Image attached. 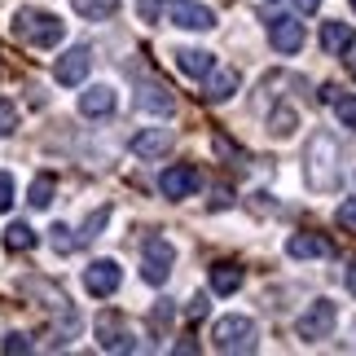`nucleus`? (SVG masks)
I'll list each match as a JSON object with an SVG mask.
<instances>
[{
	"label": "nucleus",
	"instance_id": "9b49d317",
	"mask_svg": "<svg viewBox=\"0 0 356 356\" xmlns=\"http://www.w3.org/2000/svg\"><path fill=\"white\" fill-rule=\"evenodd\" d=\"M268 44L277 53H299L304 49V22L299 18H273L268 22Z\"/></svg>",
	"mask_w": 356,
	"mask_h": 356
},
{
	"label": "nucleus",
	"instance_id": "4468645a",
	"mask_svg": "<svg viewBox=\"0 0 356 356\" xmlns=\"http://www.w3.org/2000/svg\"><path fill=\"white\" fill-rule=\"evenodd\" d=\"M136 111H145V115H159V119H168V115L176 111V97H172V88L145 84L141 92H136Z\"/></svg>",
	"mask_w": 356,
	"mask_h": 356
},
{
	"label": "nucleus",
	"instance_id": "473e14b6",
	"mask_svg": "<svg viewBox=\"0 0 356 356\" xmlns=\"http://www.w3.org/2000/svg\"><path fill=\"white\" fill-rule=\"evenodd\" d=\"M176 352H181V356H194L198 343H194V339H181V343H176Z\"/></svg>",
	"mask_w": 356,
	"mask_h": 356
},
{
	"label": "nucleus",
	"instance_id": "1a4fd4ad",
	"mask_svg": "<svg viewBox=\"0 0 356 356\" xmlns=\"http://www.w3.org/2000/svg\"><path fill=\"white\" fill-rule=\"evenodd\" d=\"M97 343H102V352H136V339L119 312H102L97 317Z\"/></svg>",
	"mask_w": 356,
	"mask_h": 356
},
{
	"label": "nucleus",
	"instance_id": "aec40b11",
	"mask_svg": "<svg viewBox=\"0 0 356 356\" xmlns=\"http://www.w3.org/2000/svg\"><path fill=\"white\" fill-rule=\"evenodd\" d=\"M71 5H75L79 18H92V22H97V18H111V13L119 9V0H71Z\"/></svg>",
	"mask_w": 356,
	"mask_h": 356
},
{
	"label": "nucleus",
	"instance_id": "cd10ccee",
	"mask_svg": "<svg viewBox=\"0 0 356 356\" xmlns=\"http://www.w3.org/2000/svg\"><path fill=\"white\" fill-rule=\"evenodd\" d=\"M13 128H18V106H13V102H0V136H9Z\"/></svg>",
	"mask_w": 356,
	"mask_h": 356
},
{
	"label": "nucleus",
	"instance_id": "b1692460",
	"mask_svg": "<svg viewBox=\"0 0 356 356\" xmlns=\"http://www.w3.org/2000/svg\"><path fill=\"white\" fill-rule=\"evenodd\" d=\"M106 225H111V207H97V211H92L88 220H84V234H79V238H84V242L102 238V229H106Z\"/></svg>",
	"mask_w": 356,
	"mask_h": 356
},
{
	"label": "nucleus",
	"instance_id": "2eb2a0df",
	"mask_svg": "<svg viewBox=\"0 0 356 356\" xmlns=\"http://www.w3.org/2000/svg\"><path fill=\"white\" fill-rule=\"evenodd\" d=\"M176 66H181V75H189V79H207L211 66H216V53H207V49H181V53H176Z\"/></svg>",
	"mask_w": 356,
	"mask_h": 356
},
{
	"label": "nucleus",
	"instance_id": "f03ea898",
	"mask_svg": "<svg viewBox=\"0 0 356 356\" xmlns=\"http://www.w3.org/2000/svg\"><path fill=\"white\" fill-rule=\"evenodd\" d=\"M13 35L22 44H35V49H58L66 40V22L44 9H18L13 13Z\"/></svg>",
	"mask_w": 356,
	"mask_h": 356
},
{
	"label": "nucleus",
	"instance_id": "a878e982",
	"mask_svg": "<svg viewBox=\"0 0 356 356\" xmlns=\"http://www.w3.org/2000/svg\"><path fill=\"white\" fill-rule=\"evenodd\" d=\"M49 242H53V251H75V238H71V229H66V225H53L49 229Z\"/></svg>",
	"mask_w": 356,
	"mask_h": 356
},
{
	"label": "nucleus",
	"instance_id": "c756f323",
	"mask_svg": "<svg viewBox=\"0 0 356 356\" xmlns=\"http://www.w3.org/2000/svg\"><path fill=\"white\" fill-rule=\"evenodd\" d=\"M207 295H194V299H189V304H185V317H194V321H202V317H207Z\"/></svg>",
	"mask_w": 356,
	"mask_h": 356
},
{
	"label": "nucleus",
	"instance_id": "f257e3e1",
	"mask_svg": "<svg viewBox=\"0 0 356 356\" xmlns=\"http://www.w3.org/2000/svg\"><path fill=\"white\" fill-rule=\"evenodd\" d=\"M339 176H343V168H339V136L325 128L312 132L304 145V185L312 194H334Z\"/></svg>",
	"mask_w": 356,
	"mask_h": 356
},
{
	"label": "nucleus",
	"instance_id": "ddd939ff",
	"mask_svg": "<svg viewBox=\"0 0 356 356\" xmlns=\"http://www.w3.org/2000/svg\"><path fill=\"white\" fill-rule=\"evenodd\" d=\"M115 106H119V97H115V88H111V84H92V88L79 92V115H88V119L115 115Z\"/></svg>",
	"mask_w": 356,
	"mask_h": 356
},
{
	"label": "nucleus",
	"instance_id": "6e6552de",
	"mask_svg": "<svg viewBox=\"0 0 356 356\" xmlns=\"http://www.w3.org/2000/svg\"><path fill=\"white\" fill-rule=\"evenodd\" d=\"M198 185H202V176H198V168H189V163H172V168H163V176H159L163 198H172V202L189 198Z\"/></svg>",
	"mask_w": 356,
	"mask_h": 356
},
{
	"label": "nucleus",
	"instance_id": "dca6fc26",
	"mask_svg": "<svg viewBox=\"0 0 356 356\" xmlns=\"http://www.w3.org/2000/svg\"><path fill=\"white\" fill-rule=\"evenodd\" d=\"M238 84H242V75L234 71V66H225V71H216V66H211V75H207V102H229L238 92Z\"/></svg>",
	"mask_w": 356,
	"mask_h": 356
},
{
	"label": "nucleus",
	"instance_id": "5701e85b",
	"mask_svg": "<svg viewBox=\"0 0 356 356\" xmlns=\"http://www.w3.org/2000/svg\"><path fill=\"white\" fill-rule=\"evenodd\" d=\"M295 123H299V115L291 111V106H282V111H273V115H268L273 136H291V132H295Z\"/></svg>",
	"mask_w": 356,
	"mask_h": 356
},
{
	"label": "nucleus",
	"instance_id": "4be33fe9",
	"mask_svg": "<svg viewBox=\"0 0 356 356\" xmlns=\"http://www.w3.org/2000/svg\"><path fill=\"white\" fill-rule=\"evenodd\" d=\"M53 189H58V185H53V176H35V181H31V194H26V202H31L35 211H44L49 202H53Z\"/></svg>",
	"mask_w": 356,
	"mask_h": 356
},
{
	"label": "nucleus",
	"instance_id": "9d476101",
	"mask_svg": "<svg viewBox=\"0 0 356 356\" xmlns=\"http://www.w3.org/2000/svg\"><path fill=\"white\" fill-rule=\"evenodd\" d=\"M168 18L181 26V31H211V26H216V13L207 5H198V0H172Z\"/></svg>",
	"mask_w": 356,
	"mask_h": 356
},
{
	"label": "nucleus",
	"instance_id": "2f4dec72",
	"mask_svg": "<svg viewBox=\"0 0 356 356\" xmlns=\"http://www.w3.org/2000/svg\"><path fill=\"white\" fill-rule=\"evenodd\" d=\"M136 13H141L145 22H154L159 18V0H136Z\"/></svg>",
	"mask_w": 356,
	"mask_h": 356
},
{
	"label": "nucleus",
	"instance_id": "0eeeda50",
	"mask_svg": "<svg viewBox=\"0 0 356 356\" xmlns=\"http://www.w3.org/2000/svg\"><path fill=\"white\" fill-rule=\"evenodd\" d=\"M88 71H92V49H88V44H75V49H66L62 58H58V66H53V79H58V84H66V88H75V84H84Z\"/></svg>",
	"mask_w": 356,
	"mask_h": 356
},
{
	"label": "nucleus",
	"instance_id": "f8f14e48",
	"mask_svg": "<svg viewBox=\"0 0 356 356\" xmlns=\"http://www.w3.org/2000/svg\"><path fill=\"white\" fill-rule=\"evenodd\" d=\"M128 149H132L136 159H163V154L172 149V132H168V128H141V132L128 141Z\"/></svg>",
	"mask_w": 356,
	"mask_h": 356
},
{
	"label": "nucleus",
	"instance_id": "7ed1b4c3",
	"mask_svg": "<svg viewBox=\"0 0 356 356\" xmlns=\"http://www.w3.org/2000/svg\"><path fill=\"white\" fill-rule=\"evenodd\" d=\"M259 334H255V321L251 317H220L211 325V348L216 352H255Z\"/></svg>",
	"mask_w": 356,
	"mask_h": 356
},
{
	"label": "nucleus",
	"instance_id": "423d86ee",
	"mask_svg": "<svg viewBox=\"0 0 356 356\" xmlns=\"http://www.w3.org/2000/svg\"><path fill=\"white\" fill-rule=\"evenodd\" d=\"M119 282H123V268L115 264V259H92V264L84 268V291L92 299H111L119 291Z\"/></svg>",
	"mask_w": 356,
	"mask_h": 356
},
{
	"label": "nucleus",
	"instance_id": "f704fd0d",
	"mask_svg": "<svg viewBox=\"0 0 356 356\" xmlns=\"http://www.w3.org/2000/svg\"><path fill=\"white\" fill-rule=\"evenodd\" d=\"M348 291H352V295H356V264H352V268H348Z\"/></svg>",
	"mask_w": 356,
	"mask_h": 356
},
{
	"label": "nucleus",
	"instance_id": "a211bd4d",
	"mask_svg": "<svg viewBox=\"0 0 356 356\" xmlns=\"http://www.w3.org/2000/svg\"><path fill=\"white\" fill-rule=\"evenodd\" d=\"M352 40H356V35H352L348 22H325V26H321V49L330 53V58H343V53L352 49Z\"/></svg>",
	"mask_w": 356,
	"mask_h": 356
},
{
	"label": "nucleus",
	"instance_id": "6ab92c4d",
	"mask_svg": "<svg viewBox=\"0 0 356 356\" xmlns=\"http://www.w3.org/2000/svg\"><path fill=\"white\" fill-rule=\"evenodd\" d=\"M242 286V268L229 264V259H220V264H211V291L216 295H234Z\"/></svg>",
	"mask_w": 356,
	"mask_h": 356
},
{
	"label": "nucleus",
	"instance_id": "c85d7f7f",
	"mask_svg": "<svg viewBox=\"0 0 356 356\" xmlns=\"http://www.w3.org/2000/svg\"><path fill=\"white\" fill-rule=\"evenodd\" d=\"M339 225H343L348 234H356V198H348V202H339Z\"/></svg>",
	"mask_w": 356,
	"mask_h": 356
},
{
	"label": "nucleus",
	"instance_id": "7c9ffc66",
	"mask_svg": "<svg viewBox=\"0 0 356 356\" xmlns=\"http://www.w3.org/2000/svg\"><path fill=\"white\" fill-rule=\"evenodd\" d=\"M9 207H13V176L0 172V211H9Z\"/></svg>",
	"mask_w": 356,
	"mask_h": 356
},
{
	"label": "nucleus",
	"instance_id": "20e7f679",
	"mask_svg": "<svg viewBox=\"0 0 356 356\" xmlns=\"http://www.w3.org/2000/svg\"><path fill=\"white\" fill-rule=\"evenodd\" d=\"M334 321H339V308L330 304V299H317V304H308L304 317L295 321V334L304 339V343H321V339H330Z\"/></svg>",
	"mask_w": 356,
	"mask_h": 356
},
{
	"label": "nucleus",
	"instance_id": "bb28decb",
	"mask_svg": "<svg viewBox=\"0 0 356 356\" xmlns=\"http://www.w3.org/2000/svg\"><path fill=\"white\" fill-rule=\"evenodd\" d=\"M0 352H5V356H18V352H31V339H26L22 330H13V334H5V343H0Z\"/></svg>",
	"mask_w": 356,
	"mask_h": 356
},
{
	"label": "nucleus",
	"instance_id": "393cba45",
	"mask_svg": "<svg viewBox=\"0 0 356 356\" xmlns=\"http://www.w3.org/2000/svg\"><path fill=\"white\" fill-rule=\"evenodd\" d=\"M330 106L339 111V123H343V128H356V92H348V97H334Z\"/></svg>",
	"mask_w": 356,
	"mask_h": 356
},
{
	"label": "nucleus",
	"instance_id": "412c9836",
	"mask_svg": "<svg viewBox=\"0 0 356 356\" xmlns=\"http://www.w3.org/2000/svg\"><path fill=\"white\" fill-rule=\"evenodd\" d=\"M5 246H9V251H31V246H35V229L31 225H9L5 229Z\"/></svg>",
	"mask_w": 356,
	"mask_h": 356
},
{
	"label": "nucleus",
	"instance_id": "f3484780",
	"mask_svg": "<svg viewBox=\"0 0 356 356\" xmlns=\"http://www.w3.org/2000/svg\"><path fill=\"white\" fill-rule=\"evenodd\" d=\"M286 255L291 259H321V255H330V242L317 238V234H295L286 242Z\"/></svg>",
	"mask_w": 356,
	"mask_h": 356
},
{
	"label": "nucleus",
	"instance_id": "39448f33",
	"mask_svg": "<svg viewBox=\"0 0 356 356\" xmlns=\"http://www.w3.org/2000/svg\"><path fill=\"white\" fill-rule=\"evenodd\" d=\"M145 259H141V277L149 282V286H163L168 282V273H172V264H176V246L168 242V238H145Z\"/></svg>",
	"mask_w": 356,
	"mask_h": 356
},
{
	"label": "nucleus",
	"instance_id": "72a5a7b5",
	"mask_svg": "<svg viewBox=\"0 0 356 356\" xmlns=\"http://www.w3.org/2000/svg\"><path fill=\"white\" fill-rule=\"evenodd\" d=\"M295 5H299V9H304V13H312V9H317V5H321V0H295Z\"/></svg>",
	"mask_w": 356,
	"mask_h": 356
},
{
	"label": "nucleus",
	"instance_id": "c9c22d12",
	"mask_svg": "<svg viewBox=\"0 0 356 356\" xmlns=\"http://www.w3.org/2000/svg\"><path fill=\"white\" fill-rule=\"evenodd\" d=\"M352 9H356V0H352Z\"/></svg>",
	"mask_w": 356,
	"mask_h": 356
}]
</instances>
